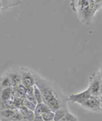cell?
I'll use <instances>...</instances> for the list:
<instances>
[{"mask_svg":"<svg viewBox=\"0 0 102 121\" xmlns=\"http://www.w3.org/2000/svg\"><path fill=\"white\" fill-rule=\"evenodd\" d=\"M16 87V92L19 94V96H25L26 95V92H27V89L22 84H20Z\"/></svg>","mask_w":102,"mask_h":121,"instance_id":"obj_12","label":"cell"},{"mask_svg":"<svg viewBox=\"0 0 102 121\" xmlns=\"http://www.w3.org/2000/svg\"><path fill=\"white\" fill-rule=\"evenodd\" d=\"M16 113V111L12 109H5L2 111L1 113V115L6 119H11Z\"/></svg>","mask_w":102,"mask_h":121,"instance_id":"obj_11","label":"cell"},{"mask_svg":"<svg viewBox=\"0 0 102 121\" xmlns=\"http://www.w3.org/2000/svg\"><path fill=\"white\" fill-rule=\"evenodd\" d=\"M54 113L52 111H50L47 113L42 114L41 117L44 121H53Z\"/></svg>","mask_w":102,"mask_h":121,"instance_id":"obj_13","label":"cell"},{"mask_svg":"<svg viewBox=\"0 0 102 121\" xmlns=\"http://www.w3.org/2000/svg\"><path fill=\"white\" fill-rule=\"evenodd\" d=\"M67 110L59 108V109L55 111L54 113V116L53 118V121H60L65 116Z\"/></svg>","mask_w":102,"mask_h":121,"instance_id":"obj_9","label":"cell"},{"mask_svg":"<svg viewBox=\"0 0 102 121\" xmlns=\"http://www.w3.org/2000/svg\"><path fill=\"white\" fill-rule=\"evenodd\" d=\"M12 96V90L11 88H4L2 92L1 99L3 101L10 100Z\"/></svg>","mask_w":102,"mask_h":121,"instance_id":"obj_10","label":"cell"},{"mask_svg":"<svg viewBox=\"0 0 102 121\" xmlns=\"http://www.w3.org/2000/svg\"><path fill=\"white\" fill-rule=\"evenodd\" d=\"M78 8L82 19L87 23H90L98 10L94 0H78Z\"/></svg>","mask_w":102,"mask_h":121,"instance_id":"obj_1","label":"cell"},{"mask_svg":"<svg viewBox=\"0 0 102 121\" xmlns=\"http://www.w3.org/2000/svg\"><path fill=\"white\" fill-rule=\"evenodd\" d=\"M102 81L98 73H95L90 77L89 88L93 96L99 97V92Z\"/></svg>","mask_w":102,"mask_h":121,"instance_id":"obj_3","label":"cell"},{"mask_svg":"<svg viewBox=\"0 0 102 121\" xmlns=\"http://www.w3.org/2000/svg\"><path fill=\"white\" fill-rule=\"evenodd\" d=\"M32 121H44L43 119H42L41 115H35V118Z\"/></svg>","mask_w":102,"mask_h":121,"instance_id":"obj_18","label":"cell"},{"mask_svg":"<svg viewBox=\"0 0 102 121\" xmlns=\"http://www.w3.org/2000/svg\"><path fill=\"white\" fill-rule=\"evenodd\" d=\"M23 105H24V106L27 108L28 109L32 111L33 112L35 111V107H36V105L34 104L33 103H32L30 101H29L28 100H27V99H25V100L23 101Z\"/></svg>","mask_w":102,"mask_h":121,"instance_id":"obj_16","label":"cell"},{"mask_svg":"<svg viewBox=\"0 0 102 121\" xmlns=\"http://www.w3.org/2000/svg\"><path fill=\"white\" fill-rule=\"evenodd\" d=\"M1 0H0V5H1Z\"/></svg>","mask_w":102,"mask_h":121,"instance_id":"obj_22","label":"cell"},{"mask_svg":"<svg viewBox=\"0 0 102 121\" xmlns=\"http://www.w3.org/2000/svg\"><path fill=\"white\" fill-rule=\"evenodd\" d=\"M102 96V82L101 84L100 88V92H99V96Z\"/></svg>","mask_w":102,"mask_h":121,"instance_id":"obj_19","label":"cell"},{"mask_svg":"<svg viewBox=\"0 0 102 121\" xmlns=\"http://www.w3.org/2000/svg\"><path fill=\"white\" fill-rule=\"evenodd\" d=\"M50 111H51L50 110L48 106L44 103H42L41 104H37L36 105L34 113L35 115H41L42 114L47 113Z\"/></svg>","mask_w":102,"mask_h":121,"instance_id":"obj_6","label":"cell"},{"mask_svg":"<svg viewBox=\"0 0 102 121\" xmlns=\"http://www.w3.org/2000/svg\"><path fill=\"white\" fill-rule=\"evenodd\" d=\"M33 96L37 104H41L43 103L42 94L39 89L35 84L33 86Z\"/></svg>","mask_w":102,"mask_h":121,"instance_id":"obj_7","label":"cell"},{"mask_svg":"<svg viewBox=\"0 0 102 121\" xmlns=\"http://www.w3.org/2000/svg\"><path fill=\"white\" fill-rule=\"evenodd\" d=\"M81 105L84 109L92 112H100L102 111L99 97L91 96Z\"/></svg>","mask_w":102,"mask_h":121,"instance_id":"obj_2","label":"cell"},{"mask_svg":"<svg viewBox=\"0 0 102 121\" xmlns=\"http://www.w3.org/2000/svg\"><path fill=\"white\" fill-rule=\"evenodd\" d=\"M11 86H12V81L9 76L6 77L4 78L2 82V88H10Z\"/></svg>","mask_w":102,"mask_h":121,"instance_id":"obj_15","label":"cell"},{"mask_svg":"<svg viewBox=\"0 0 102 121\" xmlns=\"http://www.w3.org/2000/svg\"><path fill=\"white\" fill-rule=\"evenodd\" d=\"M10 77L12 81V86L13 87H16L17 86L20 84L21 82V77L20 74H19L18 73H13L8 76Z\"/></svg>","mask_w":102,"mask_h":121,"instance_id":"obj_8","label":"cell"},{"mask_svg":"<svg viewBox=\"0 0 102 121\" xmlns=\"http://www.w3.org/2000/svg\"><path fill=\"white\" fill-rule=\"evenodd\" d=\"M92 96L89 87L84 91L75 94H72L68 97V100L72 102L77 103L81 105Z\"/></svg>","mask_w":102,"mask_h":121,"instance_id":"obj_4","label":"cell"},{"mask_svg":"<svg viewBox=\"0 0 102 121\" xmlns=\"http://www.w3.org/2000/svg\"><path fill=\"white\" fill-rule=\"evenodd\" d=\"M94 2L98 10L102 7V0H94Z\"/></svg>","mask_w":102,"mask_h":121,"instance_id":"obj_17","label":"cell"},{"mask_svg":"<svg viewBox=\"0 0 102 121\" xmlns=\"http://www.w3.org/2000/svg\"><path fill=\"white\" fill-rule=\"evenodd\" d=\"M60 121H78V119L74 115L67 112L65 116Z\"/></svg>","mask_w":102,"mask_h":121,"instance_id":"obj_14","label":"cell"},{"mask_svg":"<svg viewBox=\"0 0 102 121\" xmlns=\"http://www.w3.org/2000/svg\"><path fill=\"white\" fill-rule=\"evenodd\" d=\"M21 82L26 88L32 87L35 85V78L32 73L27 70L22 71L20 74Z\"/></svg>","mask_w":102,"mask_h":121,"instance_id":"obj_5","label":"cell"},{"mask_svg":"<svg viewBox=\"0 0 102 121\" xmlns=\"http://www.w3.org/2000/svg\"><path fill=\"white\" fill-rule=\"evenodd\" d=\"M98 73H99V76H100V77L101 78V80L102 81V67H101L100 70V71Z\"/></svg>","mask_w":102,"mask_h":121,"instance_id":"obj_20","label":"cell"},{"mask_svg":"<svg viewBox=\"0 0 102 121\" xmlns=\"http://www.w3.org/2000/svg\"><path fill=\"white\" fill-rule=\"evenodd\" d=\"M99 99H100V103H101L102 109V96H99Z\"/></svg>","mask_w":102,"mask_h":121,"instance_id":"obj_21","label":"cell"}]
</instances>
